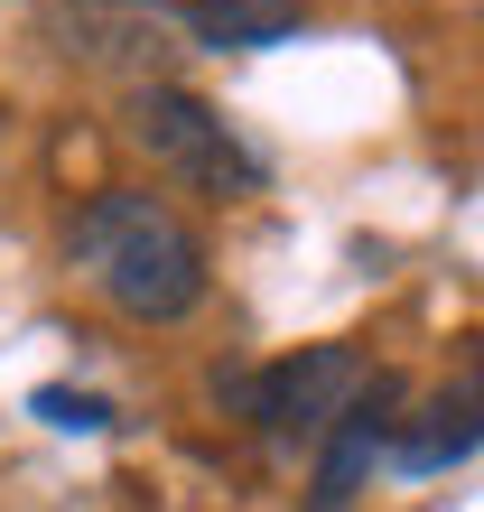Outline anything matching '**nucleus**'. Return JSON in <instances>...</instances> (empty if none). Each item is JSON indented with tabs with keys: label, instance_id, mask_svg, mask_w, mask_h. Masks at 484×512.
<instances>
[{
	"label": "nucleus",
	"instance_id": "f257e3e1",
	"mask_svg": "<svg viewBox=\"0 0 484 512\" xmlns=\"http://www.w3.org/2000/svg\"><path fill=\"white\" fill-rule=\"evenodd\" d=\"M66 261L131 326H177V317L205 308V243L149 187H94L75 205V224H66Z\"/></svg>",
	"mask_w": 484,
	"mask_h": 512
},
{
	"label": "nucleus",
	"instance_id": "f03ea898",
	"mask_svg": "<svg viewBox=\"0 0 484 512\" xmlns=\"http://www.w3.org/2000/svg\"><path fill=\"white\" fill-rule=\"evenodd\" d=\"M121 112H131L140 159L159 168V177H177V187H196V196H215V205H242V196L270 187V159H261V149L242 140L205 94H187L177 75H168V84H131Z\"/></svg>",
	"mask_w": 484,
	"mask_h": 512
},
{
	"label": "nucleus",
	"instance_id": "7ed1b4c3",
	"mask_svg": "<svg viewBox=\"0 0 484 512\" xmlns=\"http://www.w3.org/2000/svg\"><path fill=\"white\" fill-rule=\"evenodd\" d=\"M242 401V419H252L261 438H280V447H308L336 429V410L363 391V354L354 345H298L280 354L270 373H242V382H215Z\"/></svg>",
	"mask_w": 484,
	"mask_h": 512
},
{
	"label": "nucleus",
	"instance_id": "20e7f679",
	"mask_svg": "<svg viewBox=\"0 0 484 512\" xmlns=\"http://www.w3.org/2000/svg\"><path fill=\"white\" fill-rule=\"evenodd\" d=\"M47 19L66 28V56L121 75V94L168 84V10H149V0H47Z\"/></svg>",
	"mask_w": 484,
	"mask_h": 512
},
{
	"label": "nucleus",
	"instance_id": "39448f33",
	"mask_svg": "<svg viewBox=\"0 0 484 512\" xmlns=\"http://www.w3.org/2000/svg\"><path fill=\"white\" fill-rule=\"evenodd\" d=\"M401 410H410V382L401 373H373L354 391V401L336 410V429L317 438V485H308V512H345L363 494V475H373L391 457V429H401Z\"/></svg>",
	"mask_w": 484,
	"mask_h": 512
},
{
	"label": "nucleus",
	"instance_id": "423d86ee",
	"mask_svg": "<svg viewBox=\"0 0 484 512\" xmlns=\"http://www.w3.org/2000/svg\"><path fill=\"white\" fill-rule=\"evenodd\" d=\"M187 28L215 56H261V47H289L298 28H308V10H298V0H196Z\"/></svg>",
	"mask_w": 484,
	"mask_h": 512
},
{
	"label": "nucleus",
	"instance_id": "0eeeda50",
	"mask_svg": "<svg viewBox=\"0 0 484 512\" xmlns=\"http://www.w3.org/2000/svg\"><path fill=\"white\" fill-rule=\"evenodd\" d=\"M28 410H38L47 429H75V438H103L112 429V401H103V391H66V382L28 391Z\"/></svg>",
	"mask_w": 484,
	"mask_h": 512
}]
</instances>
